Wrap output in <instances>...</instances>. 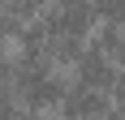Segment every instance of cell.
<instances>
[{
	"mask_svg": "<svg viewBox=\"0 0 125 120\" xmlns=\"http://www.w3.org/2000/svg\"><path fill=\"white\" fill-rule=\"evenodd\" d=\"M108 90H99V86H86V82H69V90L61 94V103H56V111H65V116H108Z\"/></svg>",
	"mask_w": 125,
	"mask_h": 120,
	"instance_id": "1",
	"label": "cell"
},
{
	"mask_svg": "<svg viewBox=\"0 0 125 120\" xmlns=\"http://www.w3.org/2000/svg\"><path fill=\"white\" fill-rule=\"evenodd\" d=\"M69 69H73V82H86V86H99V90H108V86H112V77H116V64L108 56H104L99 47H82L78 51V60L73 64H69Z\"/></svg>",
	"mask_w": 125,
	"mask_h": 120,
	"instance_id": "2",
	"label": "cell"
},
{
	"mask_svg": "<svg viewBox=\"0 0 125 120\" xmlns=\"http://www.w3.org/2000/svg\"><path fill=\"white\" fill-rule=\"evenodd\" d=\"M82 47H86V34H48V60L61 69H69Z\"/></svg>",
	"mask_w": 125,
	"mask_h": 120,
	"instance_id": "3",
	"label": "cell"
},
{
	"mask_svg": "<svg viewBox=\"0 0 125 120\" xmlns=\"http://www.w3.org/2000/svg\"><path fill=\"white\" fill-rule=\"evenodd\" d=\"M91 4H95V17H99V22L125 26V0H91Z\"/></svg>",
	"mask_w": 125,
	"mask_h": 120,
	"instance_id": "4",
	"label": "cell"
},
{
	"mask_svg": "<svg viewBox=\"0 0 125 120\" xmlns=\"http://www.w3.org/2000/svg\"><path fill=\"white\" fill-rule=\"evenodd\" d=\"M9 60H13V56H9V39L0 34V69H4V64H9Z\"/></svg>",
	"mask_w": 125,
	"mask_h": 120,
	"instance_id": "5",
	"label": "cell"
}]
</instances>
